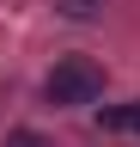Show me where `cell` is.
<instances>
[{"label": "cell", "mask_w": 140, "mask_h": 147, "mask_svg": "<svg viewBox=\"0 0 140 147\" xmlns=\"http://www.w3.org/2000/svg\"><path fill=\"white\" fill-rule=\"evenodd\" d=\"M61 6L73 12V18H85V12H92V0H61Z\"/></svg>", "instance_id": "277c9868"}, {"label": "cell", "mask_w": 140, "mask_h": 147, "mask_svg": "<svg viewBox=\"0 0 140 147\" xmlns=\"http://www.w3.org/2000/svg\"><path fill=\"white\" fill-rule=\"evenodd\" d=\"M6 147H49V141H43V135H31V129H19V135H12Z\"/></svg>", "instance_id": "3957f363"}, {"label": "cell", "mask_w": 140, "mask_h": 147, "mask_svg": "<svg viewBox=\"0 0 140 147\" xmlns=\"http://www.w3.org/2000/svg\"><path fill=\"white\" fill-rule=\"evenodd\" d=\"M104 129H140V104H122V110H104Z\"/></svg>", "instance_id": "7a4b0ae2"}, {"label": "cell", "mask_w": 140, "mask_h": 147, "mask_svg": "<svg viewBox=\"0 0 140 147\" xmlns=\"http://www.w3.org/2000/svg\"><path fill=\"white\" fill-rule=\"evenodd\" d=\"M98 92H104V67L92 61V55L55 61V74H49V104H92Z\"/></svg>", "instance_id": "6da1fadb"}]
</instances>
